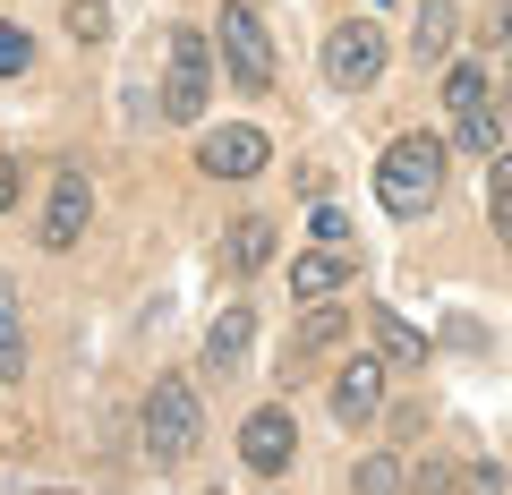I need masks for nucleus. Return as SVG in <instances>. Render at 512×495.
Segmentation results:
<instances>
[{"mask_svg":"<svg viewBox=\"0 0 512 495\" xmlns=\"http://www.w3.org/2000/svg\"><path fill=\"white\" fill-rule=\"evenodd\" d=\"M137 436H146V461H154V470H180V461L205 444V402H197V385H188V376H154Z\"/></svg>","mask_w":512,"mask_h":495,"instance_id":"nucleus-1","label":"nucleus"},{"mask_svg":"<svg viewBox=\"0 0 512 495\" xmlns=\"http://www.w3.org/2000/svg\"><path fill=\"white\" fill-rule=\"evenodd\" d=\"M376 197H384V214L419 222L427 205L444 197V146H436V137H402V146H384V163H376Z\"/></svg>","mask_w":512,"mask_h":495,"instance_id":"nucleus-2","label":"nucleus"},{"mask_svg":"<svg viewBox=\"0 0 512 495\" xmlns=\"http://www.w3.org/2000/svg\"><path fill=\"white\" fill-rule=\"evenodd\" d=\"M163 120H205V94H214V35H197V26H180V35L163 43Z\"/></svg>","mask_w":512,"mask_h":495,"instance_id":"nucleus-3","label":"nucleus"},{"mask_svg":"<svg viewBox=\"0 0 512 495\" xmlns=\"http://www.w3.org/2000/svg\"><path fill=\"white\" fill-rule=\"evenodd\" d=\"M214 52H222V69H231L248 94L274 86V35L256 26V9H239V0L222 9V18H214Z\"/></svg>","mask_w":512,"mask_h":495,"instance_id":"nucleus-4","label":"nucleus"},{"mask_svg":"<svg viewBox=\"0 0 512 495\" xmlns=\"http://www.w3.org/2000/svg\"><path fill=\"white\" fill-rule=\"evenodd\" d=\"M291 453H299V427H291V410H282V402H265V410L239 419V461H248L256 478H282V470H291Z\"/></svg>","mask_w":512,"mask_h":495,"instance_id":"nucleus-5","label":"nucleus"},{"mask_svg":"<svg viewBox=\"0 0 512 495\" xmlns=\"http://www.w3.org/2000/svg\"><path fill=\"white\" fill-rule=\"evenodd\" d=\"M376 69H384V35H376V26H333V35H325V77L342 94L376 86Z\"/></svg>","mask_w":512,"mask_h":495,"instance_id":"nucleus-6","label":"nucleus"},{"mask_svg":"<svg viewBox=\"0 0 512 495\" xmlns=\"http://www.w3.org/2000/svg\"><path fill=\"white\" fill-rule=\"evenodd\" d=\"M86 214H94L86 171H60L52 197H43V248H77V239H86Z\"/></svg>","mask_w":512,"mask_h":495,"instance_id":"nucleus-7","label":"nucleus"},{"mask_svg":"<svg viewBox=\"0 0 512 495\" xmlns=\"http://www.w3.org/2000/svg\"><path fill=\"white\" fill-rule=\"evenodd\" d=\"M197 171L205 180H256L265 171V129H214L197 146Z\"/></svg>","mask_w":512,"mask_h":495,"instance_id":"nucleus-8","label":"nucleus"},{"mask_svg":"<svg viewBox=\"0 0 512 495\" xmlns=\"http://www.w3.org/2000/svg\"><path fill=\"white\" fill-rule=\"evenodd\" d=\"M384 410V359H350L342 376H333V419L342 427H367Z\"/></svg>","mask_w":512,"mask_h":495,"instance_id":"nucleus-9","label":"nucleus"},{"mask_svg":"<svg viewBox=\"0 0 512 495\" xmlns=\"http://www.w3.org/2000/svg\"><path fill=\"white\" fill-rule=\"evenodd\" d=\"M350 282V257L342 248H325V239H316L308 257H291V299H333Z\"/></svg>","mask_w":512,"mask_h":495,"instance_id":"nucleus-10","label":"nucleus"},{"mask_svg":"<svg viewBox=\"0 0 512 495\" xmlns=\"http://www.w3.org/2000/svg\"><path fill=\"white\" fill-rule=\"evenodd\" d=\"M248 333H256L248 308H222L214 325H205V367H214V376H231V367L248 359Z\"/></svg>","mask_w":512,"mask_h":495,"instance_id":"nucleus-11","label":"nucleus"},{"mask_svg":"<svg viewBox=\"0 0 512 495\" xmlns=\"http://www.w3.org/2000/svg\"><path fill=\"white\" fill-rule=\"evenodd\" d=\"M222 265H231V274H265V257H274V222H231V231H222V248H214Z\"/></svg>","mask_w":512,"mask_h":495,"instance_id":"nucleus-12","label":"nucleus"},{"mask_svg":"<svg viewBox=\"0 0 512 495\" xmlns=\"http://www.w3.org/2000/svg\"><path fill=\"white\" fill-rule=\"evenodd\" d=\"M487 94H495L487 60H453V69H444V111H453V120H478V111H487Z\"/></svg>","mask_w":512,"mask_h":495,"instance_id":"nucleus-13","label":"nucleus"},{"mask_svg":"<svg viewBox=\"0 0 512 495\" xmlns=\"http://www.w3.org/2000/svg\"><path fill=\"white\" fill-rule=\"evenodd\" d=\"M453 35H461V9H453V0H419L410 52H419V60H444V52H453Z\"/></svg>","mask_w":512,"mask_h":495,"instance_id":"nucleus-14","label":"nucleus"},{"mask_svg":"<svg viewBox=\"0 0 512 495\" xmlns=\"http://www.w3.org/2000/svg\"><path fill=\"white\" fill-rule=\"evenodd\" d=\"M342 333H350V325H342V316L325 308V299H316V308H308V325H299V342H291V359H282V376H299L308 359H325V350L342 342Z\"/></svg>","mask_w":512,"mask_h":495,"instance_id":"nucleus-15","label":"nucleus"},{"mask_svg":"<svg viewBox=\"0 0 512 495\" xmlns=\"http://www.w3.org/2000/svg\"><path fill=\"white\" fill-rule=\"evenodd\" d=\"M26 376V325H18V282L0 274V385Z\"/></svg>","mask_w":512,"mask_h":495,"instance_id":"nucleus-16","label":"nucleus"},{"mask_svg":"<svg viewBox=\"0 0 512 495\" xmlns=\"http://www.w3.org/2000/svg\"><path fill=\"white\" fill-rule=\"evenodd\" d=\"M487 222H495V239H512V154L487 163Z\"/></svg>","mask_w":512,"mask_h":495,"instance_id":"nucleus-17","label":"nucleus"},{"mask_svg":"<svg viewBox=\"0 0 512 495\" xmlns=\"http://www.w3.org/2000/svg\"><path fill=\"white\" fill-rule=\"evenodd\" d=\"M350 487H367V495H393V487H410V470L393 453H367L359 470H350Z\"/></svg>","mask_w":512,"mask_h":495,"instance_id":"nucleus-18","label":"nucleus"},{"mask_svg":"<svg viewBox=\"0 0 512 495\" xmlns=\"http://www.w3.org/2000/svg\"><path fill=\"white\" fill-rule=\"evenodd\" d=\"M376 333H384V359H427V333H410L393 308H376Z\"/></svg>","mask_w":512,"mask_h":495,"instance_id":"nucleus-19","label":"nucleus"},{"mask_svg":"<svg viewBox=\"0 0 512 495\" xmlns=\"http://www.w3.org/2000/svg\"><path fill=\"white\" fill-rule=\"evenodd\" d=\"M69 35L77 43H103L111 35V9H103V0H69Z\"/></svg>","mask_w":512,"mask_h":495,"instance_id":"nucleus-20","label":"nucleus"},{"mask_svg":"<svg viewBox=\"0 0 512 495\" xmlns=\"http://www.w3.org/2000/svg\"><path fill=\"white\" fill-rule=\"evenodd\" d=\"M26 60H35V35L26 26H0V77H26Z\"/></svg>","mask_w":512,"mask_h":495,"instance_id":"nucleus-21","label":"nucleus"},{"mask_svg":"<svg viewBox=\"0 0 512 495\" xmlns=\"http://www.w3.org/2000/svg\"><path fill=\"white\" fill-rule=\"evenodd\" d=\"M461 146H470V154H495V111H478V120H461Z\"/></svg>","mask_w":512,"mask_h":495,"instance_id":"nucleus-22","label":"nucleus"},{"mask_svg":"<svg viewBox=\"0 0 512 495\" xmlns=\"http://www.w3.org/2000/svg\"><path fill=\"white\" fill-rule=\"evenodd\" d=\"M316 239H325V248H342V239H350V214H342V205H316Z\"/></svg>","mask_w":512,"mask_h":495,"instance_id":"nucleus-23","label":"nucleus"},{"mask_svg":"<svg viewBox=\"0 0 512 495\" xmlns=\"http://www.w3.org/2000/svg\"><path fill=\"white\" fill-rule=\"evenodd\" d=\"M504 43H512V0H504V9H487V52H504Z\"/></svg>","mask_w":512,"mask_h":495,"instance_id":"nucleus-24","label":"nucleus"},{"mask_svg":"<svg viewBox=\"0 0 512 495\" xmlns=\"http://www.w3.org/2000/svg\"><path fill=\"white\" fill-rule=\"evenodd\" d=\"M18 188H26V171L9 163V154H0V205H18Z\"/></svg>","mask_w":512,"mask_h":495,"instance_id":"nucleus-25","label":"nucleus"}]
</instances>
